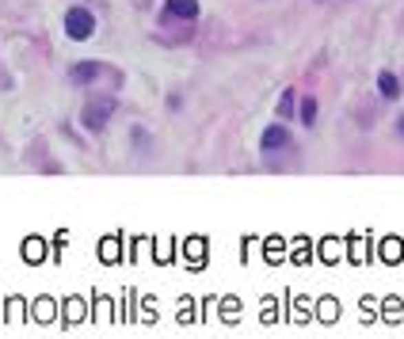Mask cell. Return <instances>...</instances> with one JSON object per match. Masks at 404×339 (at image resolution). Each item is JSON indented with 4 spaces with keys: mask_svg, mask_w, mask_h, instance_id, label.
<instances>
[{
    "mask_svg": "<svg viewBox=\"0 0 404 339\" xmlns=\"http://www.w3.org/2000/svg\"><path fill=\"white\" fill-rule=\"evenodd\" d=\"M111 115H115V100H107V96H103V100H88V103H84L81 122H84V130L99 133V130H107Z\"/></svg>",
    "mask_w": 404,
    "mask_h": 339,
    "instance_id": "1",
    "label": "cell"
},
{
    "mask_svg": "<svg viewBox=\"0 0 404 339\" xmlns=\"http://www.w3.org/2000/svg\"><path fill=\"white\" fill-rule=\"evenodd\" d=\"M65 34L73 42L92 39V34H96V16H92L88 8H81V4H76V8H69L65 12Z\"/></svg>",
    "mask_w": 404,
    "mask_h": 339,
    "instance_id": "2",
    "label": "cell"
},
{
    "mask_svg": "<svg viewBox=\"0 0 404 339\" xmlns=\"http://www.w3.org/2000/svg\"><path fill=\"white\" fill-rule=\"evenodd\" d=\"M69 76H73V84H81V88H88V84H96V80H115V73H111L107 65H99V61H81V65L69 69Z\"/></svg>",
    "mask_w": 404,
    "mask_h": 339,
    "instance_id": "3",
    "label": "cell"
},
{
    "mask_svg": "<svg viewBox=\"0 0 404 339\" xmlns=\"http://www.w3.org/2000/svg\"><path fill=\"white\" fill-rule=\"evenodd\" d=\"M286 145H290V133H286V126H282V122L267 126L264 138H259V149H264V153H279V149H286Z\"/></svg>",
    "mask_w": 404,
    "mask_h": 339,
    "instance_id": "4",
    "label": "cell"
},
{
    "mask_svg": "<svg viewBox=\"0 0 404 339\" xmlns=\"http://www.w3.org/2000/svg\"><path fill=\"white\" fill-rule=\"evenodd\" d=\"M164 12L176 16V19H195L198 16V0H168Z\"/></svg>",
    "mask_w": 404,
    "mask_h": 339,
    "instance_id": "5",
    "label": "cell"
},
{
    "mask_svg": "<svg viewBox=\"0 0 404 339\" xmlns=\"http://www.w3.org/2000/svg\"><path fill=\"white\" fill-rule=\"evenodd\" d=\"M378 91H381V100H396V96H401V80H396L393 73H381L378 76Z\"/></svg>",
    "mask_w": 404,
    "mask_h": 339,
    "instance_id": "6",
    "label": "cell"
},
{
    "mask_svg": "<svg viewBox=\"0 0 404 339\" xmlns=\"http://www.w3.org/2000/svg\"><path fill=\"white\" fill-rule=\"evenodd\" d=\"M301 122L306 126L317 122V100H301Z\"/></svg>",
    "mask_w": 404,
    "mask_h": 339,
    "instance_id": "7",
    "label": "cell"
},
{
    "mask_svg": "<svg viewBox=\"0 0 404 339\" xmlns=\"http://www.w3.org/2000/svg\"><path fill=\"white\" fill-rule=\"evenodd\" d=\"M290 111H294V88L282 91V103H279V115L282 118H290Z\"/></svg>",
    "mask_w": 404,
    "mask_h": 339,
    "instance_id": "8",
    "label": "cell"
},
{
    "mask_svg": "<svg viewBox=\"0 0 404 339\" xmlns=\"http://www.w3.org/2000/svg\"><path fill=\"white\" fill-rule=\"evenodd\" d=\"M396 130H401V133H404V115H401V122H396Z\"/></svg>",
    "mask_w": 404,
    "mask_h": 339,
    "instance_id": "9",
    "label": "cell"
}]
</instances>
